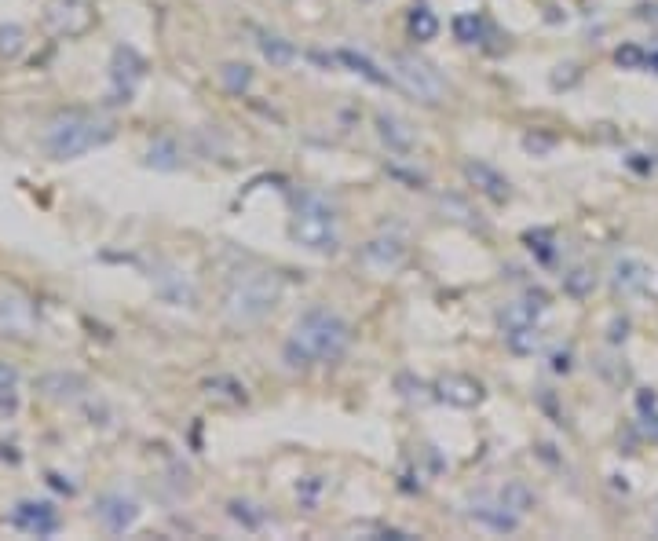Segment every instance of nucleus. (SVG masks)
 <instances>
[{
  "label": "nucleus",
  "mask_w": 658,
  "mask_h": 541,
  "mask_svg": "<svg viewBox=\"0 0 658 541\" xmlns=\"http://www.w3.org/2000/svg\"><path fill=\"white\" fill-rule=\"evenodd\" d=\"M117 125L110 117L92 114V110H59L44 125V154L55 161H74L96 147H107L114 139Z\"/></svg>",
  "instance_id": "f257e3e1"
},
{
  "label": "nucleus",
  "mask_w": 658,
  "mask_h": 541,
  "mask_svg": "<svg viewBox=\"0 0 658 541\" xmlns=\"http://www.w3.org/2000/svg\"><path fill=\"white\" fill-rule=\"evenodd\" d=\"M351 344V326L340 315L326 308L308 311L297 322L293 337L286 344L289 366H308V362H337Z\"/></svg>",
  "instance_id": "f03ea898"
},
{
  "label": "nucleus",
  "mask_w": 658,
  "mask_h": 541,
  "mask_svg": "<svg viewBox=\"0 0 658 541\" xmlns=\"http://www.w3.org/2000/svg\"><path fill=\"white\" fill-rule=\"evenodd\" d=\"M282 297V275L275 271H242L231 278V286L223 293V311L234 326H253L267 319L271 308Z\"/></svg>",
  "instance_id": "7ed1b4c3"
},
{
  "label": "nucleus",
  "mask_w": 658,
  "mask_h": 541,
  "mask_svg": "<svg viewBox=\"0 0 658 541\" xmlns=\"http://www.w3.org/2000/svg\"><path fill=\"white\" fill-rule=\"evenodd\" d=\"M289 234H293V242L311 249V253H333L337 249V213H333V205L322 194H300Z\"/></svg>",
  "instance_id": "20e7f679"
},
{
  "label": "nucleus",
  "mask_w": 658,
  "mask_h": 541,
  "mask_svg": "<svg viewBox=\"0 0 658 541\" xmlns=\"http://www.w3.org/2000/svg\"><path fill=\"white\" fill-rule=\"evenodd\" d=\"M388 77L403 88L406 96L417 99V103H425V107H436V103H443L446 99L443 74H439L428 59H421V55H414V52H395Z\"/></svg>",
  "instance_id": "39448f33"
},
{
  "label": "nucleus",
  "mask_w": 658,
  "mask_h": 541,
  "mask_svg": "<svg viewBox=\"0 0 658 541\" xmlns=\"http://www.w3.org/2000/svg\"><path fill=\"white\" fill-rule=\"evenodd\" d=\"M406 238L403 234H395V231H384L377 234V238H370V242L362 245V267L370 271V275H395L399 267L406 264Z\"/></svg>",
  "instance_id": "423d86ee"
},
{
  "label": "nucleus",
  "mask_w": 658,
  "mask_h": 541,
  "mask_svg": "<svg viewBox=\"0 0 658 541\" xmlns=\"http://www.w3.org/2000/svg\"><path fill=\"white\" fill-rule=\"evenodd\" d=\"M143 74H147V63L132 48H117L114 59H110V99L114 103H128L136 85L143 81Z\"/></svg>",
  "instance_id": "0eeeda50"
},
{
  "label": "nucleus",
  "mask_w": 658,
  "mask_h": 541,
  "mask_svg": "<svg viewBox=\"0 0 658 541\" xmlns=\"http://www.w3.org/2000/svg\"><path fill=\"white\" fill-rule=\"evenodd\" d=\"M37 326V311L22 293L15 289H0V329L11 337H30Z\"/></svg>",
  "instance_id": "6e6552de"
},
{
  "label": "nucleus",
  "mask_w": 658,
  "mask_h": 541,
  "mask_svg": "<svg viewBox=\"0 0 658 541\" xmlns=\"http://www.w3.org/2000/svg\"><path fill=\"white\" fill-rule=\"evenodd\" d=\"M11 527L22 534H55L59 531V512L48 505V501H19L15 512H11Z\"/></svg>",
  "instance_id": "1a4fd4ad"
},
{
  "label": "nucleus",
  "mask_w": 658,
  "mask_h": 541,
  "mask_svg": "<svg viewBox=\"0 0 658 541\" xmlns=\"http://www.w3.org/2000/svg\"><path fill=\"white\" fill-rule=\"evenodd\" d=\"M436 395L443 403L457 406V410H472V406L483 403V384L476 377H468V373H443L436 381Z\"/></svg>",
  "instance_id": "9d476101"
},
{
  "label": "nucleus",
  "mask_w": 658,
  "mask_h": 541,
  "mask_svg": "<svg viewBox=\"0 0 658 541\" xmlns=\"http://www.w3.org/2000/svg\"><path fill=\"white\" fill-rule=\"evenodd\" d=\"M96 520L107 527L110 534H125L132 531V523L139 520V505L125 494H103L96 501Z\"/></svg>",
  "instance_id": "9b49d317"
},
{
  "label": "nucleus",
  "mask_w": 658,
  "mask_h": 541,
  "mask_svg": "<svg viewBox=\"0 0 658 541\" xmlns=\"http://www.w3.org/2000/svg\"><path fill=\"white\" fill-rule=\"evenodd\" d=\"M465 180L476 187L483 198H490V202H498V205H505L512 198V187H509V180L501 176L494 165H487V161H465Z\"/></svg>",
  "instance_id": "f8f14e48"
},
{
  "label": "nucleus",
  "mask_w": 658,
  "mask_h": 541,
  "mask_svg": "<svg viewBox=\"0 0 658 541\" xmlns=\"http://www.w3.org/2000/svg\"><path fill=\"white\" fill-rule=\"evenodd\" d=\"M377 136H381V143L392 154H410L417 143L410 121H403L399 114H377Z\"/></svg>",
  "instance_id": "ddd939ff"
},
{
  "label": "nucleus",
  "mask_w": 658,
  "mask_h": 541,
  "mask_svg": "<svg viewBox=\"0 0 658 541\" xmlns=\"http://www.w3.org/2000/svg\"><path fill=\"white\" fill-rule=\"evenodd\" d=\"M651 286V267L637 256H626L615 264V289L622 297H640Z\"/></svg>",
  "instance_id": "4468645a"
},
{
  "label": "nucleus",
  "mask_w": 658,
  "mask_h": 541,
  "mask_svg": "<svg viewBox=\"0 0 658 541\" xmlns=\"http://www.w3.org/2000/svg\"><path fill=\"white\" fill-rule=\"evenodd\" d=\"M48 22H52L59 33H81V30H88L92 11H88L85 0H59V4H52V11H48Z\"/></svg>",
  "instance_id": "2eb2a0df"
},
{
  "label": "nucleus",
  "mask_w": 658,
  "mask_h": 541,
  "mask_svg": "<svg viewBox=\"0 0 658 541\" xmlns=\"http://www.w3.org/2000/svg\"><path fill=\"white\" fill-rule=\"evenodd\" d=\"M468 512H472V520H476V523H487L490 531H501V534H505V531H516V527H520V516L505 509L501 501L476 498Z\"/></svg>",
  "instance_id": "dca6fc26"
},
{
  "label": "nucleus",
  "mask_w": 658,
  "mask_h": 541,
  "mask_svg": "<svg viewBox=\"0 0 658 541\" xmlns=\"http://www.w3.org/2000/svg\"><path fill=\"white\" fill-rule=\"evenodd\" d=\"M545 308V293H531L527 300H512L509 308L501 311V326L516 329V326H534L538 311Z\"/></svg>",
  "instance_id": "f3484780"
},
{
  "label": "nucleus",
  "mask_w": 658,
  "mask_h": 541,
  "mask_svg": "<svg viewBox=\"0 0 658 541\" xmlns=\"http://www.w3.org/2000/svg\"><path fill=\"white\" fill-rule=\"evenodd\" d=\"M147 165L158 172H176L183 169V150L176 139H154L147 147Z\"/></svg>",
  "instance_id": "a211bd4d"
},
{
  "label": "nucleus",
  "mask_w": 658,
  "mask_h": 541,
  "mask_svg": "<svg viewBox=\"0 0 658 541\" xmlns=\"http://www.w3.org/2000/svg\"><path fill=\"white\" fill-rule=\"evenodd\" d=\"M498 501H501V505H505L509 512H516V516L523 520V516H527V512L534 509V501H538V498H534V490L527 487L523 479H509V483H505V487L498 490Z\"/></svg>",
  "instance_id": "6ab92c4d"
},
{
  "label": "nucleus",
  "mask_w": 658,
  "mask_h": 541,
  "mask_svg": "<svg viewBox=\"0 0 658 541\" xmlns=\"http://www.w3.org/2000/svg\"><path fill=\"white\" fill-rule=\"evenodd\" d=\"M260 55H264L271 66H293L297 63V48H293V41H286V37H278V33H260Z\"/></svg>",
  "instance_id": "aec40b11"
},
{
  "label": "nucleus",
  "mask_w": 658,
  "mask_h": 541,
  "mask_svg": "<svg viewBox=\"0 0 658 541\" xmlns=\"http://www.w3.org/2000/svg\"><path fill=\"white\" fill-rule=\"evenodd\" d=\"M337 63H344L351 70V74H359V77H366V81H373V85H388L392 77L384 74L381 66L373 63V59H366V55H359V52H351V48H340L337 52Z\"/></svg>",
  "instance_id": "412c9836"
},
{
  "label": "nucleus",
  "mask_w": 658,
  "mask_h": 541,
  "mask_svg": "<svg viewBox=\"0 0 658 541\" xmlns=\"http://www.w3.org/2000/svg\"><path fill=\"white\" fill-rule=\"evenodd\" d=\"M19 406V370L0 362V417H11Z\"/></svg>",
  "instance_id": "4be33fe9"
},
{
  "label": "nucleus",
  "mask_w": 658,
  "mask_h": 541,
  "mask_svg": "<svg viewBox=\"0 0 658 541\" xmlns=\"http://www.w3.org/2000/svg\"><path fill=\"white\" fill-rule=\"evenodd\" d=\"M505 344H509L512 355H534V351L542 348V329L538 326L505 329Z\"/></svg>",
  "instance_id": "5701e85b"
},
{
  "label": "nucleus",
  "mask_w": 658,
  "mask_h": 541,
  "mask_svg": "<svg viewBox=\"0 0 658 541\" xmlns=\"http://www.w3.org/2000/svg\"><path fill=\"white\" fill-rule=\"evenodd\" d=\"M410 33H414L417 41H432L439 33L436 11L428 8V4H414V8H410Z\"/></svg>",
  "instance_id": "b1692460"
},
{
  "label": "nucleus",
  "mask_w": 658,
  "mask_h": 541,
  "mask_svg": "<svg viewBox=\"0 0 658 541\" xmlns=\"http://www.w3.org/2000/svg\"><path fill=\"white\" fill-rule=\"evenodd\" d=\"M220 81L227 92H234V96H242V92H249V85H253V70L245 63H223L220 66Z\"/></svg>",
  "instance_id": "393cba45"
},
{
  "label": "nucleus",
  "mask_w": 658,
  "mask_h": 541,
  "mask_svg": "<svg viewBox=\"0 0 658 541\" xmlns=\"http://www.w3.org/2000/svg\"><path fill=\"white\" fill-rule=\"evenodd\" d=\"M563 286H567V293H571V297H589V293H593V286H596V275L589 271V267H574L571 275L563 278Z\"/></svg>",
  "instance_id": "a878e982"
},
{
  "label": "nucleus",
  "mask_w": 658,
  "mask_h": 541,
  "mask_svg": "<svg viewBox=\"0 0 658 541\" xmlns=\"http://www.w3.org/2000/svg\"><path fill=\"white\" fill-rule=\"evenodd\" d=\"M454 37L465 44H476L479 37H483V19H476V15H457L454 19Z\"/></svg>",
  "instance_id": "bb28decb"
},
{
  "label": "nucleus",
  "mask_w": 658,
  "mask_h": 541,
  "mask_svg": "<svg viewBox=\"0 0 658 541\" xmlns=\"http://www.w3.org/2000/svg\"><path fill=\"white\" fill-rule=\"evenodd\" d=\"M22 48H26V33H22L19 26H0V55L15 59Z\"/></svg>",
  "instance_id": "cd10ccee"
},
{
  "label": "nucleus",
  "mask_w": 658,
  "mask_h": 541,
  "mask_svg": "<svg viewBox=\"0 0 658 541\" xmlns=\"http://www.w3.org/2000/svg\"><path fill=\"white\" fill-rule=\"evenodd\" d=\"M41 388L48 392V388H59V399H70V395L81 392V377H66V373H52V377H44Z\"/></svg>",
  "instance_id": "c85d7f7f"
},
{
  "label": "nucleus",
  "mask_w": 658,
  "mask_h": 541,
  "mask_svg": "<svg viewBox=\"0 0 658 541\" xmlns=\"http://www.w3.org/2000/svg\"><path fill=\"white\" fill-rule=\"evenodd\" d=\"M615 59H618V66H626V70H644V66H648V52H640L637 44H626V48H618Z\"/></svg>",
  "instance_id": "c756f323"
},
{
  "label": "nucleus",
  "mask_w": 658,
  "mask_h": 541,
  "mask_svg": "<svg viewBox=\"0 0 658 541\" xmlns=\"http://www.w3.org/2000/svg\"><path fill=\"white\" fill-rule=\"evenodd\" d=\"M256 505H249V501H231V516L238 523H245V527H260L264 523V512H253Z\"/></svg>",
  "instance_id": "7c9ffc66"
},
{
  "label": "nucleus",
  "mask_w": 658,
  "mask_h": 541,
  "mask_svg": "<svg viewBox=\"0 0 658 541\" xmlns=\"http://www.w3.org/2000/svg\"><path fill=\"white\" fill-rule=\"evenodd\" d=\"M640 432L648 435L651 443H658V414H655V410H648V414H644V421H640Z\"/></svg>",
  "instance_id": "2f4dec72"
},
{
  "label": "nucleus",
  "mask_w": 658,
  "mask_h": 541,
  "mask_svg": "<svg viewBox=\"0 0 658 541\" xmlns=\"http://www.w3.org/2000/svg\"><path fill=\"white\" fill-rule=\"evenodd\" d=\"M552 370H556V373L571 370V355H567V351H563V355H556V359H552Z\"/></svg>",
  "instance_id": "473e14b6"
},
{
  "label": "nucleus",
  "mask_w": 658,
  "mask_h": 541,
  "mask_svg": "<svg viewBox=\"0 0 658 541\" xmlns=\"http://www.w3.org/2000/svg\"><path fill=\"white\" fill-rule=\"evenodd\" d=\"M637 403H640V410H644V414H648V410H655V403H658V399H655V392H651V395H648V392H640V399H637Z\"/></svg>",
  "instance_id": "72a5a7b5"
}]
</instances>
